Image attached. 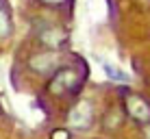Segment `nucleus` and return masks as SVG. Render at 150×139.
I'll list each match as a JSON object with an SVG mask.
<instances>
[{
    "label": "nucleus",
    "mask_w": 150,
    "mask_h": 139,
    "mask_svg": "<svg viewBox=\"0 0 150 139\" xmlns=\"http://www.w3.org/2000/svg\"><path fill=\"white\" fill-rule=\"evenodd\" d=\"M2 4H4V0H0V9H2Z\"/></svg>",
    "instance_id": "10"
},
{
    "label": "nucleus",
    "mask_w": 150,
    "mask_h": 139,
    "mask_svg": "<svg viewBox=\"0 0 150 139\" xmlns=\"http://www.w3.org/2000/svg\"><path fill=\"white\" fill-rule=\"evenodd\" d=\"M65 39H68V35H65V30L61 28V26H52V24H46V26L39 30V42L44 44L46 48H50V50L61 48Z\"/></svg>",
    "instance_id": "4"
},
{
    "label": "nucleus",
    "mask_w": 150,
    "mask_h": 139,
    "mask_svg": "<svg viewBox=\"0 0 150 139\" xmlns=\"http://www.w3.org/2000/svg\"><path fill=\"white\" fill-rule=\"evenodd\" d=\"M28 65L37 74H50L59 65V54L57 52H37L28 59Z\"/></svg>",
    "instance_id": "3"
},
{
    "label": "nucleus",
    "mask_w": 150,
    "mask_h": 139,
    "mask_svg": "<svg viewBox=\"0 0 150 139\" xmlns=\"http://www.w3.org/2000/svg\"><path fill=\"white\" fill-rule=\"evenodd\" d=\"M124 109H126L131 120L139 122V124H148L150 122V102L146 98L137 94H126L124 96Z\"/></svg>",
    "instance_id": "1"
},
{
    "label": "nucleus",
    "mask_w": 150,
    "mask_h": 139,
    "mask_svg": "<svg viewBox=\"0 0 150 139\" xmlns=\"http://www.w3.org/2000/svg\"><path fill=\"white\" fill-rule=\"evenodd\" d=\"M50 139H70V133L65 131V128H54V131L50 133Z\"/></svg>",
    "instance_id": "8"
},
{
    "label": "nucleus",
    "mask_w": 150,
    "mask_h": 139,
    "mask_svg": "<svg viewBox=\"0 0 150 139\" xmlns=\"http://www.w3.org/2000/svg\"><path fill=\"white\" fill-rule=\"evenodd\" d=\"M105 74L109 76L111 80H120V83H126V80H128V74H126V72H122L120 68H115V65H109V63L105 65Z\"/></svg>",
    "instance_id": "6"
},
{
    "label": "nucleus",
    "mask_w": 150,
    "mask_h": 139,
    "mask_svg": "<svg viewBox=\"0 0 150 139\" xmlns=\"http://www.w3.org/2000/svg\"><path fill=\"white\" fill-rule=\"evenodd\" d=\"M91 117H94V113H91L89 102H79V104H74L68 113L70 126L76 128V131H87V128L91 126Z\"/></svg>",
    "instance_id": "2"
},
{
    "label": "nucleus",
    "mask_w": 150,
    "mask_h": 139,
    "mask_svg": "<svg viewBox=\"0 0 150 139\" xmlns=\"http://www.w3.org/2000/svg\"><path fill=\"white\" fill-rule=\"evenodd\" d=\"M76 85V74L72 70H61L54 74V78L50 80V91L52 94H65L68 89Z\"/></svg>",
    "instance_id": "5"
},
{
    "label": "nucleus",
    "mask_w": 150,
    "mask_h": 139,
    "mask_svg": "<svg viewBox=\"0 0 150 139\" xmlns=\"http://www.w3.org/2000/svg\"><path fill=\"white\" fill-rule=\"evenodd\" d=\"M41 4H48V7H61V4H65L68 0H39Z\"/></svg>",
    "instance_id": "9"
},
{
    "label": "nucleus",
    "mask_w": 150,
    "mask_h": 139,
    "mask_svg": "<svg viewBox=\"0 0 150 139\" xmlns=\"http://www.w3.org/2000/svg\"><path fill=\"white\" fill-rule=\"evenodd\" d=\"M11 33V20H9V13L4 9H0V39L2 37H9Z\"/></svg>",
    "instance_id": "7"
}]
</instances>
